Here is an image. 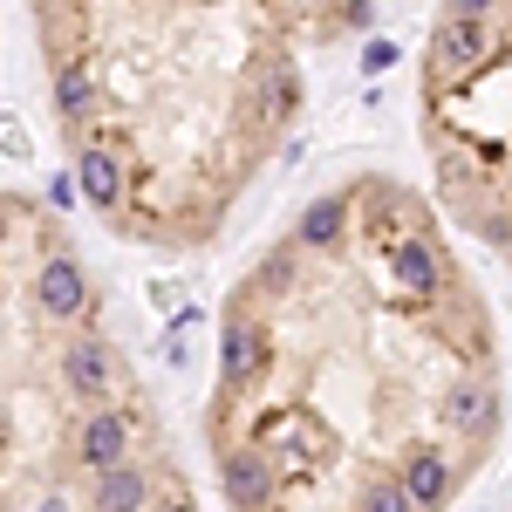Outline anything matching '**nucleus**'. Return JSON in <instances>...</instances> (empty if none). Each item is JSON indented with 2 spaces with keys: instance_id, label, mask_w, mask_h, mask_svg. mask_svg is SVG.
<instances>
[{
  "instance_id": "f257e3e1",
  "label": "nucleus",
  "mask_w": 512,
  "mask_h": 512,
  "mask_svg": "<svg viewBox=\"0 0 512 512\" xmlns=\"http://www.w3.org/2000/svg\"><path fill=\"white\" fill-rule=\"evenodd\" d=\"M198 431L226 512H451L506 437V342L465 239L349 171L219 301Z\"/></svg>"
},
{
  "instance_id": "f03ea898",
  "label": "nucleus",
  "mask_w": 512,
  "mask_h": 512,
  "mask_svg": "<svg viewBox=\"0 0 512 512\" xmlns=\"http://www.w3.org/2000/svg\"><path fill=\"white\" fill-rule=\"evenodd\" d=\"M383 0H28L82 205L164 260L219 246L308 117L315 62Z\"/></svg>"
},
{
  "instance_id": "7ed1b4c3",
  "label": "nucleus",
  "mask_w": 512,
  "mask_h": 512,
  "mask_svg": "<svg viewBox=\"0 0 512 512\" xmlns=\"http://www.w3.org/2000/svg\"><path fill=\"white\" fill-rule=\"evenodd\" d=\"M0 512H205L69 219L0 185Z\"/></svg>"
},
{
  "instance_id": "20e7f679",
  "label": "nucleus",
  "mask_w": 512,
  "mask_h": 512,
  "mask_svg": "<svg viewBox=\"0 0 512 512\" xmlns=\"http://www.w3.org/2000/svg\"><path fill=\"white\" fill-rule=\"evenodd\" d=\"M410 123L451 233L512 274V0H437Z\"/></svg>"
}]
</instances>
